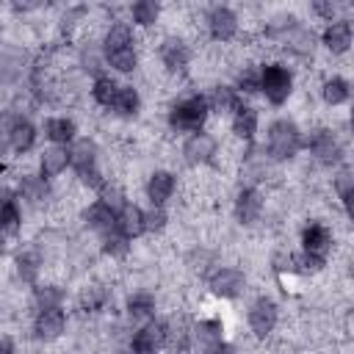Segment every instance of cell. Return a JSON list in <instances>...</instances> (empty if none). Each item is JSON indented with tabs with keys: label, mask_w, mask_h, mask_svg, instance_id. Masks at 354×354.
<instances>
[{
	"label": "cell",
	"mask_w": 354,
	"mask_h": 354,
	"mask_svg": "<svg viewBox=\"0 0 354 354\" xmlns=\"http://www.w3.org/2000/svg\"><path fill=\"white\" fill-rule=\"evenodd\" d=\"M260 91L271 105L288 102V97L293 94V72L277 61L263 64L260 66Z\"/></svg>",
	"instance_id": "277c9868"
},
{
	"label": "cell",
	"mask_w": 354,
	"mask_h": 354,
	"mask_svg": "<svg viewBox=\"0 0 354 354\" xmlns=\"http://www.w3.org/2000/svg\"><path fill=\"white\" fill-rule=\"evenodd\" d=\"M166 224H169V216H166L163 207H155L152 205V207L144 210V232H163Z\"/></svg>",
	"instance_id": "b9f144b4"
},
{
	"label": "cell",
	"mask_w": 354,
	"mask_h": 354,
	"mask_svg": "<svg viewBox=\"0 0 354 354\" xmlns=\"http://www.w3.org/2000/svg\"><path fill=\"white\" fill-rule=\"evenodd\" d=\"M66 152H69V166L77 174H86V171L97 169V144H94V138H75Z\"/></svg>",
	"instance_id": "5bb4252c"
},
{
	"label": "cell",
	"mask_w": 354,
	"mask_h": 354,
	"mask_svg": "<svg viewBox=\"0 0 354 354\" xmlns=\"http://www.w3.org/2000/svg\"><path fill=\"white\" fill-rule=\"evenodd\" d=\"M279 324V307L274 299L268 296H260L252 301L249 307V329L254 337H268Z\"/></svg>",
	"instance_id": "52a82bcc"
},
{
	"label": "cell",
	"mask_w": 354,
	"mask_h": 354,
	"mask_svg": "<svg viewBox=\"0 0 354 354\" xmlns=\"http://www.w3.org/2000/svg\"><path fill=\"white\" fill-rule=\"evenodd\" d=\"M0 354H14V346L8 337H0Z\"/></svg>",
	"instance_id": "bcb514c9"
},
{
	"label": "cell",
	"mask_w": 354,
	"mask_h": 354,
	"mask_svg": "<svg viewBox=\"0 0 354 354\" xmlns=\"http://www.w3.org/2000/svg\"><path fill=\"white\" fill-rule=\"evenodd\" d=\"M127 47H133V28H130L127 22L111 25V28L105 30V36H102V53L108 55V53L127 50Z\"/></svg>",
	"instance_id": "83f0119b"
},
{
	"label": "cell",
	"mask_w": 354,
	"mask_h": 354,
	"mask_svg": "<svg viewBox=\"0 0 354 354\" xmlns=\"http://www.w3.org/2000/svg\"><path fill=\"white\" fill-rule=\"evenodd\" d=\"M241 102H243L241 94H238L232 86H224V83L213 86V91H210V97H207V105H210V111H216V113H232Z\"/></svg>",
	"instance_id": "4316f807"
},
{
	"label": "cell",
	"mask_w": 354,
	"mask_h": 354,
	"mask_svg": "<svg viewBox=\"0 0 354 354\" xmlns=\"http://www.w3.org/2000/svg\"><path fill=\"white\" fill-rule=\"evenodd\" d=\"M166 343V321H158V318H149L141 329H136L130 346H141V348H152L158 351L160 346Z\"/></svg>",
	"instance_id": "ac0fdd59"
},
{
	"label": "cell",
	"mask_w": 354,
	"mask_h": 354,
	"mask_svg": "<svg viewBox=\"0 0 354 354\" xmlns=\"http://www.w3.org/2000/svg\"><path fill=\"white\" fill-rule=\"evenodd\" d=\"M6 133H8V144H11V149L19 152V155L30 152L33 144H36V127H33L28 119H22V116L11 119V124H8Z\"/></svg>",
	"instance_id": "e0dca14e"
},
{
	"label": "cell",
	"mask_w": 354,
	"mask_h": 354,
	"mask_svg": "<svg viewBox=\"0 0 354 354\" xmlns=\"http://www.w3.org/2000/svg\"><path fill=\"white\" fill-rule=\"evenodd\" d=\"M116 91H119V83H116L111 75H97L94 83H91V97H94V102L102 105V108H111V105H113Z\"/></svg>",
	"instance_id": "d6a6232c"
},
{
	"label": "cell",
	"mask_w": 354,
	"mask_h": 354,
	"mask_svg": "<svg viewBox=\"0 0 354 354\" xmlns=\"http://www.w3.org/2000/svg\"><path fill=\"white\" fill-rule=\"evenodd\" d=\"M130 17H133L136 25L152 28V25L160 19V6H158L155 0H138V3L130 6Z\"/></svg>",
	"instance_id": "d590c367"
},
{
	"label": "cell",
	"mask_w": 354,
	"mask_h": 354,
	"mask_svg": "<svg viewBox=\"0 0 354 354\" xmlns=\"http://www.w3.org/2000/svg\"><path fill=\"white\" fill-rule=\"evenodd\" d=\"M66 293L61 285H36L33 288V304L36 310H61Z\"/></svg>",
	"instance_id": "f546056e"
},
{
	"label": "cell",
	"mask_w": 354,
	"mask_h": 354,
	"mask_svg": "<svg viewBox=\"0 0 354 354\" xmlns=\"http://www.w3.org/2000/svg\"><path fill=\"white\" fill-rule=\"evenodd\" d=\"M19 196L30 205H44L50 199V185L41 174H22L19 177Z\"/></svg>",
	"instance_id": "484cf974"
},
{
	"label": "cell",
	"mask_w": 354,
	"mask_h": 354,
	"mask_svg": "<svg viewBox=\"0 0 354 354\" xmlns=\"http://www.w3.org/2000/svg\"><path fill=\"white\" fill-rule=\"evenodd\" d=\"M301 147H307L310 155L321 166H340L346 158V149H343L337 133L329 127H313V130L301 133Z\"/></svg>",
	"instance_id": "7a4b0ae2"
},
{
	"label": "cell",
	"mask_w": 354,
	"mask_h": 354,
	"mask_svg": "<svg viewBox=\"0 0 354 354\" xmlns=\"http://www.w3.org/2000/svg\"><path fill=\"white\" fill-rule=\"evenodd\" d=\"M321 41H324V47H326L332 55L348 53V47H351V22H348V19H335V22H329V25L324 28V33H321Z\"/></svg>",
	"instance_id": "2e32d148"
},
{
	"label": "cell",
	"mask_w": 354,
	"mask_h": 354,
	"mask_svg": "<svg viewBox=\"0 0 354 354\" xmlns=\"http://www.w3.org/2000/svg\"><path fill=\"white\" fill-rule=\"evenodd\" d=\"M332 243H335V241H332V232H329L326 224H321V221L304 224V230H301V249H304V252L326 257V252L332 249Z\"/></svg>",
	"instance_id": "9a60e30c"
},
{
	"label": "cell",
	"mask_w": 354,
	"mask_h": 354,
	"mask_svg": "<svg viewBox=\"0 0 354 354\" xmlns=\"http://www.w3.org/2000/svg\"><path fill=\"white\" fill-rule=\"evenodd\" d=\"M14 266H17V277H19L25 285H36V279H39V274H41L44 260H41L39 249H22V252H17Z\"/></svg>",
	"instance_id": "603a6c76"
},
{
	"label": "cell",
	"mask_w": 354,
	"mask_h": 354,
	"mask_svg": "<svg viewBox=\"0 0 354 354\" xmlns=\"http://www.w3.org/2000/svg\"><path fill=\"white\" fill-rule=\"evenodd\" d=\"M83 221H86L88 230H94V232H100V235L116 230V213L108 210V207L100 205V202H91V205L83 210Z\"/></svg>",
	"instance_id": "cb8c5ba5"
},
{
	"label": "cell",
	"mask_w": 354,
	"mask_h": 354,
	"mask_svg": "<svg viewBox=\"0 0 354 354\" xmlns=\"http://www.w3.org/2000/svg\"><path fill=\"white\" fill-rule=\"evenodd\" d=\"M100 205H105L108 210H113V213H119L124 205H127V196H124V191H122V185H116V183H102V188H100V199H97Z\"/></svg>",
	"instance_id": "74e56055"
},
{
	"label": "cell",
	"mask_w": 354,
	"mask_h": 354,
	"mask_svg": "<svg viewBox=\"0 0 354 354\" xmlns=\"http://www.w3.org/2000/svg\"><path fill=\"white\" fill-rule=\"evenodd\" d=\"M111 108H113L119 116H136L138 108H141V94H138V88H136V86H119L116 100H113Z\"/></svg>",
	"instance_id": "1f68e13d"
},
{
	"label": "cell",
	"mask_w": 354,
	"mask_h": 354,
	"mask_svg": "<svg viewBox=\"0 0 354 354\" xmlns=\"http://www.w3.org/2000/svg\"><path fill=\"white\" fill-rule=\"evenodd\" d=\"M116 230H119L127 241L144 235V210H141L138 205H130V202H127V205L116 213Z\"/></svg>",
	"instance_id": "44dd1931"
},
{
	"label": "cell",
	"mask_w": 354,
	"mask_h": 354,
	"mask_svg": "<svg viewBox=\"0 0 354 354\" xmlns=\"http://www.w3.org/2000/svg\"><path fill=\"white\" fill-rule=\"evenodd\" d=\"M213 354H238V351H232V348H227V346H218Z\"/></svg>",
	"instance_id": "7dc6e473"
},
{
	"label": "cell",
	"mask_w": 354,
	"mask_h": 354,
	"mask_svg": "<svg viewBox=\"0 0 354 354\" xmlns=\"http://www.w3.org/2000/svg\"><path fill=\"white\" fill-rule=\"evenodd\" d=\"M44 136L55 144V147H66L77 138V124L69 116H50L44 122Z\"/></svg>",
	"instance_id": "d6986e66"
},
{
	"label": "cell",
	"mask_w": 354,
	"mask_h": 354,
	"mask_svg": "<svg viewBox=\"0 0 354 354\" xmlns=\"http://www.w3.org/2000/svg\"><path fill=\"white\" fill-rule=\"evenodd\" d=\"M207 288L218 299H238L246 293V274L241 268H232V266H224V268L218 266L207 277Z\"/></svg>",
	"instance_id": "5b68a950"
},
{
	"label": "cell",
	"mask_w": 354,
	"mask_h": 354,
	"mask_svg": "<svg viewBox=\"0 0 354 354\" xmlns=\"http://www.w3.org/2000/svg\"><path fill=\"white\" fill-rule=\"evenodd\" d=\"M263 207H266L263 194H260L254 185H243V188L235 194V205H232V210H235V218H238L243 227L254 224V221L263 216Z\"/></svg>",
	"instance_id": "8fae6325"
},
{
	"label": "cell",
	"mask_w": 354,
	"mask_h": 354,
	"mask_svg": "<svg viewBox=\"0 0 354 354\" xmlns=\"http://www.w3.org/2000/svg\"><path fill=\"white\" fill-rule=\"evenodd\" d=\"M332 185H335V194H337L340 205L348 210V202H351V191H354V177H351V169H340V171H337V177L332 180Z\"/></svg>",
	"instance_id": "60d3db41"
},
{
	"label": "cell",
	"mask_w": 354,
	"mask_h": 354,
	"mask_svg": "<svg viewBox=\"0 0 354 354\" xmlns=\"http://www.w3.org/2000/svg\"><path fill=\"white\" fill-rule=\"evenodd\" d=\"M268 158L271 160H290L301 149V130L293 119H277L268 127V141H266Z\"/></svg>",
	"instance_id": "3957f363"
},
{
	"label": "cell",
	"mask_w": 354,
	"mask_h": 354,
	"mask_svg": "<svg viewBox=\"0 0 354 354\" xmlns=\"http://www.w3.org/2000/svg\"><path fill=\"white\" fill-rule=\"evenodd\" d=\"M124 354H158V351H152V348H141V346H127Z\"/></svg>",
	"instance_id": "f6af8a7d"
},
{
	"label": "cell",
	"mask_w": 354,
	"mask_h": 354,
	"mask_svg": "<svg viewBox=\"0 0 354 354\" xmlns=\"http://www.w3.org/2000/svg\"><path fill=\"white\" fill-rule=\"evenodd\" d=\"M66 329V315L64 310H39L33 318V335L41 343H53L64 335Z\"/></svg>",
	"instance_id": "7c38bea8"
},
{
	"label": "cell",
	"mask_w": 354,
	"mask_h": 354,
	"mask_svg": "<svg viewBox=\"0 0 354 354\" xmlns=\"http://www.w3.org/2000/svg\"><path fill=\"white\" fill-rule=\"evenodd\" d=\"M8 149H11V144H8V133H6V130H0V158H3Z\"/></svg>",
	"instance_id": "ee69618b"
},
{
	"label": "cell",
	"mask_w": 354,
	"mask_h": 354,
	"mask_svg": "<svg viewBox=\"0 0 354 354\" xmlns=\"http://www.w3.org/2000/svg\"><path fill=\"white\" fill-rule=\"evenodd\" d=\"M127 315L133 321H149L155 315V296L147 293V290H136L130 299H127Z\"/></svg>",
	"instance_id": "4dcf8cb0"
},
{
	"label": "cell",
	"mask_w": 354,
	"mask_h": 354,
	"mask_svg": "<svg viewBox=\"0 0 354 354\" xmlns=\"http://www.w3.org/2000/svg\"><path fill=\"white\" fill-rule=\"evenodd\" d=\"M174 188H177V177H174L171 171H166V169H155V171L147 177V185H144L147 199H149L155 207H163V205L174 196Z\"/></svg>",
	"instance_id": "4fadbf2b"
},
{
	"label": "cell",
	"mask_w": 354,
	"mask_h": 354,
	"mask_svg": "<svg viewBox=\"0 0 354 354\" xmlns=\"http://www.w3.org/2000/svg\"><path fill=\"white\" fill-rule=\"evenodd\" d=\"M169 354H188L191 351V324L188 321H171L166 324V343Z\"/></svg>",
	"instance_id": "d4e9b609"
},
{
	"label": "cell",
	"mask_w": 354,
	"mask_h": 354,
	"mask_svg": "<svg viewBox=\"0 0 354 354\" xmlns=\"http://www.w3.org/2000/svg\"><path fill=\"white\" fill-rule=\"evenodd\" d=\"M22 230V210L17 202H8L0 207V235L3 238H17V232Z\"/></svg>",
	"instance_id": "e575fe53"
},
{
	"label": "cell",
	"mask_w": 354,
	"mask_h": 354,
	"mask_svg": "<svg viewBox=\"0 0 354 354\" xmlns=\"http://www.w3.org/2000/svg\"><path fill=\"white\" fill-rule=\"evenodd\" d=\"M3 169H6V166H3V158H0V174H3Z\"/></svg>",
	"instance_id": "c3c4849f"
},
{
	"label": "cell",
	"mask_w": 354,
	"mask_h": 354,
	"mask_svg": "<svg viewBox=\"0 0 354 354\" xmlns=\"http://www.w3.org/2000/svg\"><path fill=\"white\" fill-rule=\"evenodd\" d=\"M108 299H111V293H108V288L105 285H86L83 290H80V310L83 313H100L105 304H108Z\"/></svg>",
	"instance_id": "836d02e7"
},
{
	"label": "cell",
	"mask_w": 354,
	"mask_h": 354,
	"mask_svg": "<svg viewBox=\"0 0 354 354\" xmlns=\"http://www.w3.org/2000/svg\"><path fill=\"white\" fill-rule=\"evenodd\" d=\"M105 61L116 69V72H133L138 66V53L136 47H127V50H116V53H108Z\"/></svg>",
	"instance_id": "ab89813d"
},
{
	"label": "cell",
	"mask_w": 354,
	"mask_h": 354,
	"mask_svg": "<svg viewBox=\"0 0 354 354\" xmlns=\"http://www.w3.org/2000/svg\"><path fill=\"white\" fill-rule=\"evenodd\" d=\"M210 116V105L205 94H188L169 111V127L174 133H196Z\"/></svg>",
	"instance_id": "6da1fadb"
},
{
	"label": "cell",
	"mask_w": 354,
	"mask_h": 354,
	"mask_svg": "<svg viewBox=\"0 0 354 354\" xmlns=\"http://www.w3.org/2000/svg\"><path fill=\"white\" fill-rule=\"evenodd\" d=\"M102 252H105L108 257H113V260L127 257V252H130V241H127L119 230H111V232L102 235Z\"/></svg>",
	"instance_id": "f35d334b"
},
{
	"label": "cell",
	"mask_w": 354,
	"mask_h": 354,
	"mask_svg": "<svg viewBox=\"0 0 354 354\" xmlns=\"http://www.w3.org/2000/svg\"><path fill=\"white\" fill-rule=\"evenodd\" d=\"M158 55L169 75H183L191 66V47L183 36H166L158 47Z\"/></svg>",
	"instance_id": "8992f818"
},
{
	"label": "cell",
	"mask_w": 354,
	"mask_h": 354,
	"mask_svg": "<svg viewBox=\"0 0 354 354\" xmlns=\"http://www.w3.org/2000/svg\"><path fill=\"white\" fill-rule=\"evenodd\" d=\"M324 266H326V257H321V254L301 252V254L296 257V268H299V271H307V274H318V271H324Z\"/></svg>",
	"instance_id": "7bdbcfd3"
},
{
	"label": "cell",
	"mask_w": 354,
	"mask_h": 354,
	"mask_svg": "<svg viewBox=\"0 0 354 354\" xmlns=\"http://www.w3.org/2000/svg\"><path fill=\"white\" fill-rule=\"evenodd\" d=\"M216 149H218V141H216L207 130H196V133H191V136L185 138V144H183V158H185L188 166H205V163L213 160Z\"/></svg>",
	"instance_id": "9c48e42d"
},
{
	"label": "cell",
	"mask_w": 354,
	"mask_h": 354,
	"mask_svg": "<svg viewBox=\"0 0 354 354\" xmlns=\"http://www.w3.org/2000/svg\"><path fill=\"white\" fill-rule=\"evenodd\" d=\"M218 346H224V326L216 318L199 321L191 326V348L202 351V354H213Z\"/></svg>",
	"instance_id": "30bf717a"
},
{
	"label": "cell",
	"mask_w": 354,
	"mask_h": 354,
	"mask_svg": "<svg viewBox=\"0 0 354 354\" xmlns=\"http://www.w3.org/2000/svg\"><path fill=\"white\" fill-rule=\"evenodd\" d=\"M232 88L238 94H254V91H260V66L243 64V69H238V75H235V86Z\"/></svg>",
	"instance_id": "8d00e7d4"
},
{
	"label": "cell",
	"mask_w": 354,
	"mask_h": 354,
	"mask_svg": "<svg viewBox=\"0 0 354 354\" xmlns=\"http://www.w3.org/2000/svg\"><path fill=\"white\" fill-rule=\"evenodd\" d=\"M69 166V152L66 147H47L41 155H39V171L44 180L50 177H61Z\"/></svg>",
	"instance_id": "ffe728a7"
},
{
	"label": "cell",
	"mask_w": 354,
	"mask_h": 354,
	"mask_svg": "<svg viewBox=\"0 0 354 354\" xmlns=\"http://www.w3.org/2000/svg\"><path fill=\"white\" fill-rule=\"evenodd\" d=\"M232 133L238 141H252L254 133H257V111L246 102H241L235 111H232Z\"/></svg>",
	"instance_id": "7402d4cb"
},
{
	"label": "cell",
	"mask_w": 354,
	"mask_h": 354,
	"mask_svg": "<svg viewBox=\"0 0 354 354\" xmlns=\"http://www.w3.org/2000/svg\"><path fill=\"white\" fill-rule=\"evenodd\" d=\"M205 25H207V33L213 41H232L238 36V14L230 8V6H213L205 17Z\"/></svg>",
	"instance_id": "ba28073f"
},
{
	"label": "cell",
	"mask_w": 354,
	"mask_h": 354,
	"mask_svg": "<svg viewBox=\"0 0 354 354\" xmlns=\"http://www.w3.org/2000/svg\"><path fill=\"white\" fill-rule=\"evenodd\" d=\"M321 97H324V102L326 105H343V102H348V97H351V86H348V80L346 77H340V75H332V77H326L324 83H321Z\"/></svg>",
	"instance_id": "f1b7e54d"
}]
</instances>
